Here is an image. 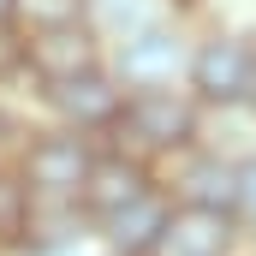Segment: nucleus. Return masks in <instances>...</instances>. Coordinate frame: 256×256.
Here are the masks:
<instances>
[{"label": "nucleus", "mask_w": 256, "mask_h": 256, "mask_svg": "<svg viewBox=\"0 0 256 256\" xmlns=\"http://www.w3.org/2000/svg\"><path fill=\"white\" fill-rule=\"evenodd\" d=\"M196 126H202V108H196V96L185 84H173V90H126L120 120H114V131L102 143H114L120 155L143 161L155 173L161 161H173L179 149L196 143Z\"/></svg>", "instance_id": "nucleus-1"}, {"label": "nucleus", "mask_w": 256, "mask_h": 256, "mask_svg": "<svg viewBox=\"0 0 256 256\" xmlns=\"http://www.w3.org/2000/svg\"><path fill=\"white\" fill-rule=\"evenodd\" d=\"M96 137H78V131H54V126H24L18 149H12V179L24 202H78L84 179H90V161H96ZM84 208V202H78Z\"/></svg>", "instance_id": "nucleus-2"}, {"label": "nucleus", "mask_w": 256, "mask_h": 256, "mask_svg": "<svg viewBox=\"0 0 256 256\" xmlns=\"http://www.w3.org/2000/svg\"><path fill=\"white\" fill-rule=\"evenodd\" d=\"M250 78H256V30H244V24H196L191 60H185V90L196 96V108L250 102Z\"/></svg>", "instance_id": "nucleus-3"}, {"label": "nucleus", "mask_w": 256, "mask_h": 256, "mask_svg": "<svg viewBox=\"0 0 256 256\" xmlns=\"http://www.w3.org/2000/svg\"><path fill=\"white\" fill-rule=\"evenodd\" d=\"M120 78L108 66L96 72H78V78H60V84H36L30 90V108H36V126H54V131H78V137H108L114 120H120Z\"/></svg>", "instance_id": "nucleus-4"}, {"label": "nucleus", "mask_w": 256, "mask_h": 256, "mask_svg": "<svg viewBox=\"0 0 256 256\" xmlns=\"http://www.w3.org/2000/svg\"><path fill=\"white\" fill-rule=\"evenodd\" d=\"M191 36H196V18L143 30V36L120 42V48H108V72L120 78V90H173V84H185Z\"/></svg>", "instance_id": "nucleus-5"}, {"label": "nucleus", "mask_w": 256, "mask_h": 256, "mask_svg": "<svg viewBox=\"0 0 256 256\" xmlns=\"http://www.w3.org/2000/svg\"><path fill=\"white\" fill-rule=\"evenodd\" d=\"M155 185L167 191L173 208H220V214H232V202H238V167L220 161V155H208L202 143H191V149H179L173 161L155 167Z\"/></svg>", "instance_id": "nucleus-6"}, {"label": "nucleus", "mask_w": 256, "mask_h": 256, "mask_svg": "<svg viewBox=\"0 0 256 256\" xmlns=\"http://www.w3.org/2000/svg\"><path fill=\"white\" fill-rule=\"evenodd\" d=\"M18 54H24V78L30 90L36 84H60L78 72H96L108 66V48L90 24H72V30H42V36H18Z\"/></svg>", "instance_id": "nucleus-7"}, {"label": "nucleus", "mask_w": 256, "mask_h": 256, "mask_svg": "<svg viewBox=\"0 0 256 256\" xmlns=\"http://www.w3.org/2000/svg\"><path fill=\"white\" fill-rule=\"evenodd\" d=\"M250 232L238 226V214L220 208H167V226L149 256H244Z\"/></svg>", "instance_id": "nucleus-8"}, {"label": "nucleus", "mask_w": 256, "mask_h": 256, "mask_svg": "<svg viewBox=\"0 0 256 256\" xmlns=\"http://www.w3.org/2000/svg\"><path fill=\"white\" fill-rule=\"evenodd\" d=\"M155 191V173L143 167V161H131V155H120L114 143H102L96 149V161H90V179H84V214H90V226L96 220H108L114 208H126V202H137V196Z\"/></svg>", "instance_id": "nucleus-9"}, {"label": "nucleus", "mask_w": 256, "mask_h": 256, "mask_svg": "<svg viewBox=\"0 0 256 256\" xmlns=\"http://www.w3.org/2000/svg\"><path fill=\"white\" fill-rule=\"evenodd\" d=\"M167 191L155 185L149 196H137L126 208H114L108 220H96L90 232H96V250L102 256H149L155 250V238H161V226H167Z\"/></svg>", "instance_id": "nucleus-10"}, {"label": "nucleus", "mask_w": 256, "mask_h": 256, "mask_svg": "<svg viewBox=\"0 0 256 256\" xmlns=\"http://www.w3.org/2000/svg\"><path fill=\"white\" fill-rule=\"evenodd\" d=\"M179 18H196V0H90V30L102 36V48H120L131 36L179 24Z\"/></svg>", "instance_id": "nucleus-11"}, {"label": "nucleus", "mask_w": 256, "mask_h": 256, "mask_svg": "<svg viewBox=\"0 0 256 256\" xmlns=\"http://www.w3.org/2000/svg\"><path fill=\"white\" fill-rule=\"evenodd\" d=\"M196 143L232 167L256 161V108L250 102H232V108H202V126H196Z\"/></svg>", "instance_id": "nucleus-12"}, {"label": "nucleus", "mask_w": 256, "mask_h": 256, "mask_svg": "<svg viewBox=\"0 0 256 256\" xmlns=\"http://www.w3.org/2000/svg\"><path fill=\"white\" fill-rule=\"evenodd\" d=\"M90 24V0H12V36H42Z\"/></svg>", "instance_id": "nucleus-13"}, {"label": "nucleus", "mask_w": 256, "mask_h": 256, "mask_svg": "<svg viewBox=\"0 0 256 256\" xmlns=\"http://www.w3.org/2000/svg\"><path fill=\"white\" fill-rule=\"evenodd\" d=\"M18 232H24V191H18L12 167H0V256L18 250Z\"/></svg>", "instance_id": "nucleus-14"}, {"label": "nucleus", "mask_w": 256, "mask_h": 256, "mask_svg": "<svg viewBox=\"0 0 256 256\" xmlns=\"http://www.w3.org/2000/svg\"><path fill=\"white\" fill-rule=\"evenodd\" d=\"M232 214H238L244 232H256V161L238 167V202H232Z\"/></svg>", "instance_id": "nucleus-15"}, {"label": "nucleus", "mask_w": 256, "mask_h": 256, "mask_svg": "<svg viewBox=\"0 0 256 256\" xmlns=\"http://www.w3.org/2000/svg\"><path fill=\"white\" fill-rule=\"evenodd\" d=\"M24 126H30V120H18V108H12V102H0V167L12 161V149H18Z\"/></svg>", "instance_id": "nucleus-16"}, {"label": "nucleus", "mask_w": 256, "mask_h": 256, "mask_svg": "<svg viewBox=\"0 0 256 256\" xmlns=\"http://www.w3.org/2000/svg\"><path fill=\"white\" fill-rule=\"evenodd\" d=\"M0 30H12V0H0Z\"/></svg>", "instance_id": "nucleus-17"}, {"label": "nucleus", "mask_w": 256, "mask_h": 256, "mask_svg": "<svg viewBox=\"0 0 256 256\" xmlns=\"http://www.w3.org/2000/svg\"><path fill=\"white\" fill-rule=\"evenodd\" d=\"M250 108H256V78H250Z\"/></svg>", "instance_id": "nucleus-18"}, {"label": "nucleus", "mask_w": 256, "mask_h": 256, "mask_svg": "<svg viewBox=\"0 0 256 256\" xmlns=\"http://www.w3.org/2000/svg\"><path fill=\"white\" fill-rule=\"evenodd\" d=\"M250 256H256V232H250Z\"/></svg>", "instance_id": "nucleus-19"}, {"label": "nucleus", "mask_w": 256, "mask_h": 256, "mask_svg": "<svg viewBox=\"0 0 256 256\" xmlns=\"http://www.w3.org/2000/svg\"><path fill=\"white\" fill-rule=\"evenodd\" d=\"M244 256H250V250H244Z\"/></svg>", "instance_id": "nucleus-20"}]
</instances>
